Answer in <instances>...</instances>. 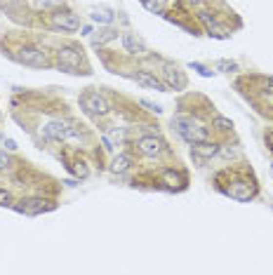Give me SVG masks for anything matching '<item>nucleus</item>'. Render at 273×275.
Returning a JSON list of instances; mask_svg holds the SVG:
<instances>
[{
	"instance_id": "4",
	"label": "nucleus",
	"mask_w": 273,
	"mask_h": 275,
	"mask_svg": "<svg viewBox=\"0 0 273 275\" xmlns=\"http://www.w3.org/2000/svg\"><path fill=\"white\" fill-rule=\"evenodd\" d=\"M14 59L21 61V64H26V66H45L47 64L45 52L38 50V47H33V45H24V47L19 50V54H14Z\"/></svg>"
},
{
	"instance_id": "1",
	"label": "nucleus",
	"mask_w": 273,
	"mask_h": 275,
	"mask_svg": "<svg viewBox=\"0 0 273 275\" xmlns=\"http://www.w3.org/2000/svg\"><path fill=\"white\" fill-rule=\"evenodd\" d=\"M172 125H175V130L181 134V139H186L189 144H198V141H207V130L200 127V125H195L191 118H186V116H175L172 118Z\"/></svg>"
},
{
	"instance_id": "11",
	"label": "nucleus",
	"mask_w": 273,
	"mask_h": 275,
	"mask_svg": "<svg viewBox=\"0 0 273 275\" xmlns=\"http://www.w3.org/2000/svg\"><path fill=\"white\" fill-rule=\"evenodd\" d=\"M217 146L210 144V141H198V144H191V153L195 157H212L217 156Z\"/></svg>"
},
{
	"instance_id": "24",
	"label": "nucleus",
	"mask_w": 273,
	"mask_h": 275,
	"mask_svg": "<svg viewBox=\"0 0 273 275\" xmlns=\"http://www.w3.org/2000/svg\"><path fill=\"white\" fill-rule=\"evenodd\" d=\"M191 68H195V71H198L200 76H205V78H210V76H212V71H207V68H205L203 64H198V61H195V64H191Z\"/></svg>"
},
{
	"instance_id": "10",
	"label": "nucleus",
	"mask_w": 273,
	"mask_h": 275,
	"mask_svg": "<svg viewBox=\"0 0 273 275\" xmlns=\"http://www.w3.org/2000/svg\"><path fill=\"white\" fill-rule=\"evenodd\" d=\"M123 45H125V50H127V52H132V54H144V52H146V42L139 38V36H135V33H125V36H123Z\"/></svg>"
},
{
	"instance_id": "17",
	"label": "nucleus",
	"mask_w": 273,
	"mask_h": 275,
	"mask_svg": "<svg viewBox=\"0 0 273 275\" xmlns=\"http://www.w3.org/2000/svg\"><path fill=\"white\" fill-rule=\"evenodd\" d=\"M36 5L42 7V10H50V7H59V5H64V0H36Z\"/></svg>"
},
{
	"instance_id": "29",
	"label": "nucleus",
	"mask_w": 273,
	"mask_h": 275,
	"mask_svg": "<svg viewBox=\"0 0 273 275\" xmlns=\"http://www.w3.org/2000/svg\"><path fill=\"white\" fill-rule=\"evenodd\" d=\"M271 170H273V165H271Z\"/></svg>"
},
{
	"instance_id": "2",
	"label": "nucleus",
	"mask_w": 273,
	"mask_h": 275,
	"mask_svg": "<svg viewBox=\"0 0 273 275\" xmlns=\"http://www.w3.org/2000/svg\"><path fill=\"white\" fill-rule=\"evenodd\" d=\"M57 61H59V68H64L66 73H85V71H80V52L73 47H61L57 52Z\"/></svg>"
},
{
	"instance_id": "25",
	"label": "nucleus",
	"mask_w": 273,
	"mask_h": 275,
	"mask_svg": "<svg viewBox=\"0 0 273 275\" xmlns=\"http://www.w3.org/2000/svg\"><path fill=\"white\" fill-rule=\"evenodd\" d=\"M7 165H10V157H7V153H2V151H0V170H5Z\"/></svg>"
},
{
	"instance_id": "20",
	"label": "nucleus",
	"mask_w": 273,
	"mask_h": 275,
	"mask_svg": "<svg viewBox=\"0 0 273 275\" xmlns=\"http://www.w3.org/2000/svg\"><path fill=\"white\" fill-rule=\"evenodd\" d=\"M214 125H217L219 130H231V127H233V125H231V120L221 118V116H217V118H214Z\"/></svg>"
},
{
	"instance_id": "27",
	"label": "nucleus",
	"mask_w": 273,
	"mask_h": 275,
	"mask_svg": "<svg viewBox=\"0 0 273 275\" xmlns=\"http://www.w3.org/2000/svg\"><path fill=\"white\" fill-rule=\"evenodd\" d=\"M266 85H269V87H271V90H273V78H269V80H266Z\"/></svg>"
},
{
	"instance_id": "23",
	"label": "nucleus",
	"mask_w": 273,
	"mask_h": 275,
	"mask_svg": "<svg viewBox=\"0 0 273 275\" xmlns=\"http://www.w3.org/2000/svg\"><path fill=\"white\" fill-rule=\"evenodd\" d=\"M73 172H76L78 177H82V179L87 177V167H85V162H76V165H73Z\"/></svg>"
},
{
	"instance_id": "6",
	"label": "nucleus",
	"mask_w": 273,
	"mask_h": 275,
	"mask_svg": "<svg viewBox=\"0 0 273 275\" xmlns=\"http://www.w3.org/2000/svg\"><path fill=\"white\" fill-rule=\"evenodd\" d=\"M68 132H71V125L64 122V120H52L45 125V137L47 139H57V141H66Z\"/></svg>"
},
{
	"instance_id": "14",
	"label": "nucleus",
	"mask_w": 273,
	"mask_h": 275,
	"mask_svg": "<svg viewBox=\"0 0 273 275\" xmlns=\"http://www.w3.org/2000/svg\"><path fill=\"white\" fill-rule=\"evenodd\" d=\"M127 167H130V157H127V156H118L116 160H113V162H111V170L116 172V174L125 172Z\"/></svg>"
},
{
	"instance_id": "19",
	"label": "nucleus",
	"mask_w": 273,
	"mask_h": 275,
	"mask_svg": "<svg viewBox=\"0 0 273 275\" xmlns=\"http://www.w3.org/2000/svg\"><path fill=\"white\" fill-rule=\"evenodd\" d=\"M139 104L146 106V108H149V111H153V113H163V106L153 104V101H149V99H139Z\"/></svg>"
},
{
	"instance_id": "9",
	"label": "nucleus",
	"mask_w": 273,
	"mask_h": 275,
	"mask_svg": "<svg viewBox=\"0 0 273 275\" xmlns=\"http://www.w3.org/2000/svg\"><path fill=\"white\" fill-rule=\"evenodd\" d=\"M139 151L144 156H158L163 151V141L158 137H144V139H139Z\"/></svg>"
},
{
	"instance_id": "3",
	"label": "nucleus",
	"mask_w": 273,
	"mask_h": 275,
	"mask_svg": "<svg viewBox=\"0 0 273 275\" xmlns=\"http://www.w3.org/2000/svg\"><path fill=\"white\" fill-rule=\"evenodd\" d=\"M80 106L87 111V113H92V116H104V113H109V104H106V99H104L101 94H97V92H87V94H82Z\"/></svg>"
},
{
	"instance_id": "21",
	"label": "nucleus",
	"mask_w": 273,
	"mask_h": 275,
	"mask_svg": "<svg viewBox=\"0 0 273 275\" xmlns=\"http://www.w3.org/2000/svg\"><path fill=\"white\" fill-rule=\"evenodd\" d=\"M217 68L226 71V73H231V71H235V64H233V61H226V59H221V61L217 64Z\"/></svg>"
},
{
	"instance_id": "13",
	"label": "nucleus",
	"mask_w": 273,
	"mask_h": 275,
	"mask_svg": "<svg viewBox=\"0 0 273 275\" xmlns=\"http://www.w3.org/2000/svg\"><path fill=\"white\" fill-rule=\"evenodd\" d=\"M163 179H165V183H167L170 188H181V183H184V177L177 174V172H172V170H165Z\"/></svg>"
},
{
	"instance_id": "15",
	"label": "nucleus",
	"mask_w": 273,
	"mask_h": 275,
	"mask_svg": "<svg viewBox=\"0 0 273 275\" xmlns=\"http://www.w3.org/2000/svg\"><path fill=\"white\" fill-rule=\"evenodd\" d=\"M92 19L101 21V24H111L113 21V14H111V10H92Z\"/></svg>"
},
{
	"instance_id": "28",
	"label": "nucleus",
	"mask_w": 273,
	"mask_h": 275,
	"mask_svg": "<svg viewBox=\"0 0 273 275\" xmlns=\"http://www.w3.org/2000/svg\"><path fill=\"white\" fill-rule=\"evenodd\" d=\"M193 5H200V2H203V0H191Z\"/></svg>"
},
{
	"instance_id": "18",
	"label": "nucleus",
	"mask_w": 273,
	"mask_h": 275,
	"mask_svg": "<svg viewBox=\"0 0 273 275\" xmlns=\"http://www.w3.org/2000/svg\"><path fill=\"white\" fill-rule=\"evenodd\" d=\"M111 38H116V31H101V36L95 38V45H101V42H106Z\"/></svg>"
},
{
	"instance_id": "26",
	"label": "nucleus",
	"mask_w": 273,
	"mask_h": 275,
	"mask_svg": "<svg viewBox=\"0 0 273 275\" xmlns=\"http://www.w3.org/2000/svg\"><path fill=\"white\" fill-rule=\"evenodd\" d=\"M5 148H10V151H14V148H17V144H14L12 139H5Z\"/></svg>"
},
{
	"instance_id": "7",
	"label": "nucleus",
	"mask_w": 273,
	"mask_h": 275,
	"mask_svg": "<svg viewBox=\"0 0 273 275\" xmlns=\"http://www.w3.org/2000/svg\"><path fill=\"white\" fill-rule=\"evenodd\" d=\"M163 78H165V87H172V90H184V85H186V78L170 64H165Z\"/></svg>"
},
{
	"instance_id": "16",
	"label": "nucleus",
	"mask_w": 273,
	"mask_h": 275,
	"mask_svg": "<svg viewBox=\"0 0 273 275\" xmlns=\"http://www.w3.org/2000/svg\"><path fill=\"white\" fill-rule=\"evenodd\" d=\"M144 7H146L149 12H153V14H163L165 12L163 0H144Z\"/></svg>"
},
{
	"instance_id": "8",
	"label": "nucleus",
	"mask_w": 273,
	"mask_h": 275,
	"mask_svg": "<svg viewBox=\"0 0 273 275\" xmlns=\"http://www.w3.org/2000/svg\"><path fill=\"white\" fill-rule=\"evenodd\" d=\"M17 210L24 214H40L45 210H52V205H45V200L40 197H26V200H21V205H17Z\"/></svg>"
},
{
	"instance_id": "5",
	"label": "nucleus",
	"mask_w": 273,
	"mask_h": 275,
	"mask_svg": "<svg viewBox=\"0 0 273 275\" xmlns=\"http://www.w3.org/2000/svg\"><path fill=\"white\" fill-rule=\"evenodd\" d=\"M50 24L55 28H61V31H71V33L80 28V21L73 12H55L50 17Z\"/></svg>"
},
{
	"instance_id": "12",
	"label": "nucleus",
	"mask_w": 273,
	"mask_h": 275,
	"mask_svg": "<svg viewBox=\"0 0 273 275\" xmlns=\"http://www.w3.org/2000/svg\"><path fill=\"white\" fill-rule=\"evenodd\" d=\"M135 80L139 85H144V87H149V90H158V92H165V82L163 80H158L156 76H149V73H136Z\"/></svg>"
},
{
	"instance_id": "22",
	"label": "nucleus",
	"mask_w": 273,
	"mask_h": 275,
	"mask_svg": "<svg viewBox=\"0 0 273 275\" xmlns=\"http://www.w3.org/2000/svg\"><path fill=\"white\" fill-rule=\"evenodd\" d=\"M12 205V197L7 191H0V207H10Z\"/></svg>"
}]
</instances>
